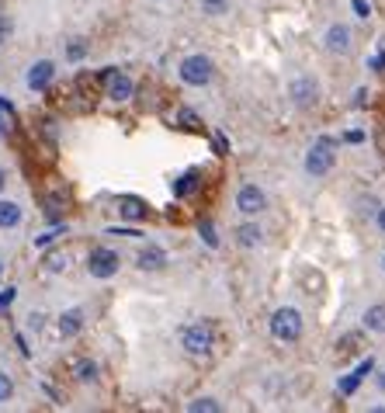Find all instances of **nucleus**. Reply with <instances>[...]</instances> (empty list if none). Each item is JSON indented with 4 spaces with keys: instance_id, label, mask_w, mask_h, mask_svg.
Returning a JSON list of instances; mask_svg holds the SVG:
<instances>
[{
    "instance_id": "obj_21",
    "label": "nucleus",
    "mask_w": 385,
    "mask_h": 413,
    "mask_svg": "<svg viewBox=\"0 0 385 413\" xmlns=\"http://www.w3.org/2000/svg\"><path fill=\"white\" fill-rule=\"evenodd\" d=\"M73 375H77L80 382H87V386H91V382H97L101 368H97L94 361H77V365H73Z\"/></svg>"
},
{
    "instance_id": "obj_5",
    "label": "nucleus",
    "mask_w": 385,
    "mask_h": 413,
    "mask_svg": "<svg viewBox=\"0 0 385 413\" xmlns=\"http://www.w3.org/2000/svg\"><path fill=\"white\" fill-rule=\"evenodd\" d=\"M87 271L101 278V282H108V278H115L118 271H122V257H118V250H111V247H97L91 250V257H87Z\"/></svg>"
},
{
    "instance_id": "obj_36",
    "label": "nucleus",
    "mask_w": 385,
    "mask_h": 413,
    "mask_svg": "<svg viewBox=\"0 0 385 413\" xmlns=\"http://www.w3.org/2000/svg\"><path fill=\"white\" fill-rule=\"evenodd\" d=\"M379 229H382V233H385V205L379 208Z\"/></svg>"
},
{
    "instance_id": "obj_11",
    "label": "nucleus",
    "mask_w": 385,
    "mask_h": 413,
    "mask_svg": "<svg viewBox=\"0 0 385 413\" xmlns=\"http://www.w3.org/2000/svg\"><path fill=\"white\" fill-rule=\"evenodd\" d=\"M66 208H70V195L66 191H45L42 195V215H45V222H59L66 215Z\"/></svg>"
},
{
    "instance_id": "obj_24",
    "label": "nucleus",
    "mask_w": 385,
    "mask_h": 413,
    "mask_svg": "<svg viewBox=\"0 0 385 413\" xmlns=\"http://www.w3.org/2000/svg\"><path fill=\"white\" fill-rule=\"evenodd\" d=\"M229 7H233V0H201V10L208 17H222V14H229Z\"/></svg>"
},
{
    "instance_id": "obj_30",
    "label": "nucleus",
    "mask_w": 385,
    "mask_h": 413,
    "mask_svg": "<svg viewBox=\"0 0 385 413\" xmlns=\"http://www.w3.org/2000/svg\"><path fill=\"white\" fill-rule=\"evenodd\" d=\"M215 150H219V157H229V143H226L222 132H215Z\"/></svg>"
},
{
    "instance_id": "obj_13",
    "label": "nucleus",
    "mask_w": 385,
    "mask_h": 413,
    "mask_svg": "<svg viewBox=\"0 0 385 413\" xmlns=\"http://www.w3.org/2000/svg\"><path fill=\"white\" fill-rule=\"evenodd\" d=\"M118 212H122V219L143 222V219L150 215V205H146L143 198H136V195H122V198H118Z\"/></svg>"
},
{
    "instance_id": "obj_4",
    "label": "nucleus",
    "mask_w": 385,
    "mask_h": 413,
    "mask_svg": "<svg viewBox=\"0 0 385 413\" xmlns=\"http://www.w3.org/2000/svg\"><path fill=\"white\" fill-rule=\"evenodd\" d=\"M212 344H215V330H212L208 323H191V326L181 330V347H184L188 354H194V358L208 354Z\"/></svg>"
},
{
    "instance_id": "obj_15",
    "label": "nucleus",
    "mask_w": 385,
    "mask_h": 413,
    "mask_svg": "<svg viewBox=\"0 0 385 413\" xmlns=\"http://www.w3.org/2000/svg\"><path fill=\"white\" fill-rule=\"evenodd\" d=\"M136 264H139L143 271H160V268L167 264V254H164V247H143L139 257H136Z\"/></svg>"
},
{
    "instance_id": "obj_32",
    "label": "nucleus",
    "mask_w": 385,
    "mask_h": 413,
    "mask_svg": "<svg viewBox=\"0 0 385 413\" xmlns=\"http://www.w3.org/2000/svg\"><path fill=\"white\" fill-rule=\"evenodd\" d=\"M7 35H10V21H7V17H0V45L7 42Z\"/></svg>"
},
{
    "instance_id": "obj_9",
    "label": "nucleus",
    "mask_w": 385,
    "mask_h": 413,
    "mask_svg": "<svg viewBox=\"0 0 385 413\" xmlns=\"http://www.w3.org/2000/svg\"><path fill=\"white\" fill-rule=\"evenodd\" d=\"M104 77H108V98H111V101H115V104L132 101V94H136V84H132L125 73H118V70H108Z\"/></svg>"
},
{
    "instance_id": "obj_1",
    "label": "nucleus",
    "mask_w": 385,
    "mask_h": 413,
    "mask_svg": "<svg viewBox=\"0 0 385 413\" xmlns=\"http://www.w3.org/2000/svg\"><path fill=\"white\" fill-rule=\"evenodd\" d=\"M333 164H337V143L330 136H319L305 153V174L309 177H326L333 171Z\"/></svg>"
},
{
    "instance_id": "obj_20",
    "label": "nucleus",
    "mask_w": 385,
    "mask_h": 413,
    "mask_svg": "<svg viewBox=\"0 0 385 413\" xmlns=\"http://www.w3.org/2000/svg\"><path fill=\"white\" fill-rule=\"evenodd\" d=\"M361 323H365L368 333H385V303L382 306H368L365 316H361Z\"/></svg>"
},
{
    "instance_id": "obj_26",
    "label": "nucleus",
    "mask_w": 385,
    "mask_h": 413,
    "mask_svg": "<svg viewBox=\"0 0 385 413\" xmlns=\"http://www.w3.org/2000/svg\"><path fill=\"white\" fill-rule=\"evenodd\" d=\"M84 56H87V45H84V42H80V38H77V42H70V45H66V59H70V63H80V59H84Z\"/></svg>"
},
{
    "instance_id": "obj_23",
    "label": "nucleus",
    "mask_w": 385,
    "mask_h": 413,
    "mask_svg": "<svg viewBox=\"0 0 385 413\" xmlns=\"http://www.w3.org/2000/svg\"><path fill=\"white\" fill-rule=\"evenodd\" d=\"M198 236H201V243H205V247H212V250L219 247V233H215V226H212L208 219H201V222H198Z\"/></svg>"
},
{
    "instance_id": "obj_12",
    "label": "nucleus",
    "mask_w": 385,
    "mask_h": 413,
    "mask_svg": "<svg viewBox=\"0 0 385 413\" xmlns=\"http://www.w3.org/2000/svg\"><path fill=\"white\" fill-rule=\"evenodd\" d=\"M372 368H375V361H372V358H365V361H361L351 375H344V379H340V386H337V389H340V396H354V393H358V386L365 382V375H368Z\"/></svg>"
},
{
    "instance_id": "obj_28",
    "label": "nucleus",
    "mask_w": 385,
    "mask_h": 413,
    "mask_svg": "<svg viewBox=\"0 0 385 413\" xmlns=\"http://www.w3.org/2000/svg\"><path fill=\"white\" fill-rule=\"evenodd\" d=\"M10 396H14V382H10L7 372H0V403H7Z\"/></svg>"
},
{
    "instance_id": "obj_17",
    "label": "nucleus",
    "mask_w": 385,
    "mask_h": 413,
    "mask_svg": "<svg viewBox=\"0 0 385 413\" xmlns=\"http://www.w3.org/2000/svg\"><path fill=\"white\" fill-rule=\"evenodd\" d=\"M198 188H201V174H198V171H184V174L174 181V195H177V198H191Z\"/></svg>"
},
{
    "instance_id": "obj_34",
    "label": "nucleus",
    "mask_w": 385,
    "mask_h": 413,
    "mask_svg": "<svg viewBox=\"0 0 385 413\" xmlns=\"http://www.w3.org/2000/svg\"><path fill=\"white\" fill-rule=\"evenodd\" d=\"M382 66H385V52H379V56L372 59V70H382Z\"/></svg>"
},
{
    "instance_id": "obj_31",
    "label": "nucleus",
    "mask_w": 385,
    "mask_h": 413,
    "mask_svg": "<svg viewBox=\"0 0 385 413\" xmlns=\"http://www.w3.org/2000/svg\"><path fill=\"white\" fill-rule=\"evenodd\" d=\"M354 10H358V17H372V7H368V0H354Z\"/></svg>"
},
{
    "instance_id": "obj_22",
    "label": "nucleus",
    "mask_w": 385,
    "mask_h": 413,
    "mask_svg": "<svg viewBox=\"0 0 385 413\" xmlns=\"http://www.w3.org/2000/svg\"><path fill=\"white\" fill-rule=\"evenodd\" d=\"M219 400L215 396H198L194 403H188V413H219Z\"/></svg>"
},
{
    "instance_id": "obj_37",
    "label": "nucleus",
    "mask_w": 385,
    "mask_h": 413,
    "mask_svg": "<svg viewBox=\"0 0 385 413\" xmlns=\"http://www.w3.org/2000/svg\"><path fill=\"white\" fill-rule=\"evenodd\" d=\"M3 184H7V174H3V167H0V191H3Z\"/></svg>"
},
{
    "instance_id": "obj_19",
    "label": "nucleus",
    "mask_w": 385,
    "mask_h": 413,
    "mask_svg": "<svg viewBox=\"0 0 385 413\" xmlns=\"http://www.w3.org/2000/svg\"><path fill=\"white\" fill-rule=\"evenodd\" d=\"M80 330H84V312L80 310H66L59 316V333L63 337H77Z\"/></svg>"
},
{
    "instance_id": "obj_35",
    "label": "nucleus",
    "mask_w": 385,
    "mask_h": 413,
    "mask_svg": "<svg viewBox=\"0 0 385 413\" xmlns=\"http://www.w3.org/2000/svg\"><path fill=\"white\" fill-rule=\"evenodd\" d=\"M375 382H379V389H382V393H385V368H382V372H379V375H375Z\"/></svg>"
},
{
    "instance_id": "obj_14",
    "label": "nucleus",
    "mask_w": 385,
    "mask_h": 413,
    "mask_svg": "<svg viewBox=\"0 0 385 413\" xmlns=\"http://www.w3.org/2000/svg\"><path fill=\"white\" fill-rule=\"evenodd\" d=\"M264 229L257 226V222H243V226H236V243L243 247V250H254V247H261L264 243Z\"/></svg>"
},
{
    "instance_id": "obj_39",
    "label": "nucleus",
    "mask_w": 385,
    "mask_h": 413,
    "mask_svg": "<svg viewBox=\"0 0 385 413\" xmlns=\"http://www.w3.org/2000/svg\"><path fill=\"white\" fill-rule=\"evenodd\" d=\"M0 278H3V264H0Z\"/></svg>"
},
{
    "instance_id": "obj_2",
    "label": "nucleus",
    "mask_w": 385,
    "mask_h": 413,
    "mask_svg": "<svg viewBox=\"0 0 385 413\" xmlns=\"http://www.w3.org/2000/svg\"><path fill=\"white\" fill-rule=\"evenodd\" d=\"M268 330H271L275 340H282V344H295V340L302 337V312L295 310V306H282V310H275L271 312V319H268Z\"/></svg>"
},
{
    "instance_id": "obj_7",
    "label": "nucleus",
    "mask_w": 385,
    "mask_h": 413,
    "mask_svg": "<svg viewBox=\"0 0 385 413\" xmlns=\"http://www.w3.org/2000/svg\"><path fill=\"white\" fill-rule=\"evenodd\" d=\"M323 45H326L333 56H351V49H354V35H351L347 24H330L326 35H323Z\"/></svg>"
},
{
    "instance_id": "obj_18",
    "label": "nucleus",
    "mask_w": 385,
    "mask_h": 413,
    "mask_svg": "<svg viewBox=\"0 0 385 413\" xmlns=\"http://www.w3.org/2000/svg\"><path fill=\"white\" fill-rule=\"evenodd\" d=\"M70 261H73V254H70V250H49V254H45V261H42V268H45L49 275H63V271L70 268Z\"/></svg>"
},
{
    "instance_id": "obj_6",
    "label": "nucleus",
    "mask_w": 385,
    "mask_h": 413,
    "mask_svg": "<svg viewBox=\"0 0 385 413\" xmlns=\"http://www.w3.org/2000/svg\"><path fill=\"white\" fill-rule=\"evenodd\" d=\"M236 208L243 212V215H264L268 212V195L257 188V184H243L240 191H236Z\"/></svg>"
},
{
    "instance_id": "obj_38",
    "label": "nucleus",
    "mask_w": 385,
    "mask_h": 413,
    "mask_svg": "<svg viewBox=\"0 0 385 413\" xmlns=\"http://www.w3.org/2000/svg\"><path fill=\"white\" fill-rule=\"evenodd\" d=\"M3 129H7V125H3V118H0V132H3Z\"/></svg>"
},
{
    "instance_id": "obj_10",
    "label": "nucleus",
    "mask_w": 385,
    "mask_h": 413,
    "mask_svg": "<svg viewBox=\"0 0 385 413\" xmlns=\"http://www.w3.org/2000/svg\"><path fill=\"white\" fill-rule=\"evenodd\" d=\"M289 94H291V104H298V108H312L316 98H319V87H316L312 77H298V80H291Z\"/></svg>"
},
{
    "instance_id": "obj_25",
    "label": "nucleus",
    "mask_w": 385,
    "mask_h": 413,
    "mask_svg": "<svg viewBox=\"0 0 385 413\" xmlns=\"http://www.w3.org/2000/svg\"><path fill=\"white\" fill-rule=\"evenodd\" d=\"M177 125H181V129H201V118H198V115H194L191 108H181V111H177Z\"/></svg>"
},
{
    "instance_id": "obj_33",
    "label": "nucleus",
    "mask_w": 385,
    "mask_h": 413,
    "mask_svg": "<svg viewBox=\"0 0 385 413\" xmlns=\"http://www.w3.org/2000/svg\"><path fill=\"white\" fill-rule=\"evenodd\" d=\"M14 296H17V289H7V292L0 296V310H3V306H10V299H14Z\"/></svg>"
},
{
    "instance_id": "obj_29",
    "label": "nucleus",
    "mask_w": 385,
    "mask_h": 413,
    "mask_svg": "<svg viewBox=\"0 0 385 413\" xmlns=\"http://www.w3.org/2000/svg\"><path fill=\"white\" fill-rule=\"evenodd\" d=\"M111 236H143L139 229H132V226H115V229H108Z\"/></svg>"
},
{
    "instance_id": "obj_27",
    "label": "nucleus",
    "mask_w": 385,
    "mask_h": 413,
    "mask_svg": "<svg viewBox=\"0 0 385 413\" xmlns=\"http://www.w3.org/2000/svg\"><path fill=\"white\" fill-rule=\"evenodd\" d=\"M59 236H63V226H56V229H49V233H42V236L35 240V247H42V250H45V247H49V243H56Z\"/></svg>"
},
{
    "instance_id": "obj_8",
    "label": "nucleus",
    "mask_w": 385,
    "mask_h": 413,
    "mask_svg": "<svg viewBox=\"0 0 385 413\" xmlns=\"http://www.w3.org/2000/svg\"><path fill=\"white\" fill-rule=\"evenodd\" d=\"M52 80H56V63H52V59H38V63H31V70L24 73V84H28V91H35V94H42Z\"/></svg>"
},
{
    "instance_id": "obj_40",
    "label": "nucleus",
    "mask_w": 385,
    "mask_h": 413,
    "mask_svg": "<svg viewBox=\"0 0 385 413\" xmlns=\"http://www.w3.org/2000/svg\"><path fill=\"white\" fill-rule=\"evenodd\" d=\"M382 268H385V257H382Z\"/></svg>"
},
{
    "instance_id": "obj_3",
    "label": "nucleus",
    "mask_w": 385,
    "mask_h": 413,
    "mask_svg": "<svg viewBox=\"0 0 385 413\" xmlns=\"http://www.w3.org/2000/svg\"><path fill=\"white\" fill-rule=\"evenodd\" d=\"M177 77H181L188 87H208L212 77H215V63H212L208 56H201V52H191V56L181 59Z\"/></svg>"
},
{
    "instance_id": "obj_16",
    "label": "nucleus",
    "mask_w": 385,
    "mask_h": 413,
    "mask_svg": "<svg viewBox=\"0 0 385 413\" xmlns=\"http://www.w3.org/2000/svg\"><path fill=\"white\" fill-rule=\"evenodd\" d=\"M21 219H24V212H21L17 202L0 198V229H17V226H21Z\"/></svg>"
}]
</instances>
